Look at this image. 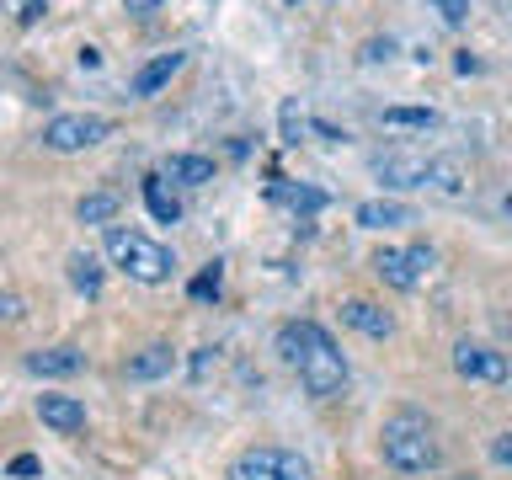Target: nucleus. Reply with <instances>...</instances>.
<instances>
[{"label":"nucleus","mask_w":512,"mask_h":480,"mask_svg":"<svg viewBox=\"0 0 512 480\" xmlns=\"http://www.w3.org/2000/svg\"><path fill=\"white\" fill-rule=\"evenodd\" d=\"M182 64H187V54H176V48H171V54H155V59L134 75V86H128V91H134V96H155V91L176 75V70H182Z\"/></svg>","instance_id":"nucleus-15"},{"label":"nucleus","mask_w":512,"mask_h":480,"mask_svg":"<svg viewBox=\"0 0 512 480\" xmlns=\"http://www.w3.org/2000/svg\"><path fill=\"white\" fill-rule=\"evenodd\" d=\"M70 283L80 288V294H96V288H102V262H96L91 251H75L70 256Z\"/></svg>","instance_id":"nucleus-20"},{"label":"nucleus","mask_w":512,"mask_h":480,"mask_svg":"<svg viewBox=\"0 0 512 480\" xmlns=\"http://www.w3.org/2000/svg\"><path fill=\"white\" fill-rule=\"evenodd\" d=\"M11 475H38V459H32V454H16V459H11Z\"/></svg>","instance_id":"nucleus-30"},{"label":"nucleus","mask_w":512,"mask_h":480,"mask_svg":"<svg viewBox=\"0 0 512 480\" xmlns=\"http://www.w3.org/2000/svg\"><path fill=\"white\" fill-rule=\"evenodd\" d=\"M160 6H166V0H123V11H128V16H155Z\"/></svg>","instance_id":"nucleus-29"},{"label":"nucleus","mask_w":512,"mask_h":480,"mask_svg":"<svg viewBox=\"0 0 512 480\" xmlns=\"http://www.w3.org/2000/svg\"><path fill=\"white\" fill-rule=\"evenodd\" d=\"M171 368H176V352H171L166 342H155V347H144L139 358L123 363V379H134V384H144V379H166Z\"/></svg>","instance_id":"nucleus-12"},{"label":"nucleus","mask_w":512,"mask_h":480,"mask_svg":"<svg viewBox=\"0 0 512 480\" xmlns=\"http://www.w3.org/2000/svg\"><path fill=\"white\" fill-rule=\"evenodd\" d=\"M454 374L475 379V384H502L512 374V363H507V352H496L486 342H459L454 347Z\"/></svg>","instance_id":"nucleus-6"},{"label":"nucleus","mask_w":512,"mask_h":480,"mask_svg":"<svg viewBox=\"0 0 512 480\" xmlns=\"http://www.w3.org/2000/svg\"><path fill=\"white\" fill-rule=\"evenodd\" d=\"M507 214H512V198H507Z\"/></svg>","instance_id":"nucleus-33"},{"label":"nucleus","mask_w":512,"mask_h":480,"mask_svg":"<svg viewBox=\"0 0 512 480\" xmlns=\"http://www.w3.org/2000/svg\"><path fill=\"white\" fill-rule=\"evenodd\" d=\"M427 160L432 155H416V150H384L374 155V176L384 187H427Z\"/></svg>","instance_id":"nucleus-7"},{"label":"nucleus","mask_w":512,"mask_h":480,"mask_svg":"<svg viewBox=\"0 0 512 480\" xmlns=\"http://www.w3.org/2000/svg\"><path fill=\"white\" fill-rule=\"evenodd\" d=\"M384 128H438L432 107H384Z\"/></svg>","instance_id":"nucleus-21"},{"label":"nucleus","mask_w":512,"mask_h":480,"mask_svg":"<svg viewBox=\"0 0 512 480\" xmlns=\"http://www.w3.org/2000/svg\"><path fill=\"white\" fill-rule=\"evenodd\" d=\"M38 11H43V0H22V22H32Z\"/></svg>","instance_id":"nucleus-31"},{"label":"nucleus","mask_w":512,"mask_h":480,"mask_svg":"<svg viewBox=\"0 0 512 480\" xmlns=\"http://www.w3.org/2000/svg\"><path fill=\"white\" fill-rule=\"evenodd\" d=\"M278 358L288 368H299V384L310 390L315 400H331L347 390V358L342 347L331 342L326 326H315V320H288V326H278Z\"/></svg>","instance_id":"nucleus-1"},{"label":"nucleus","mask_w":512,"mask_h":480,"mask_svg":"<svg viewBox=\"0 0 512 480\" xmlns=\"http://www.w3.org/2000/svg\"><path fill=\"white\" fill-rule=\"evenodd\" d=\"M379 454L400 475H427L432 464H438V438H432L427 416L395 411L390 422H384V432H379Z\"/></svg>","instance_id":"nucleus-2"},{"label":"nucleus","mask_w":512,"mask_h":480,"mask_svg":"<svg viewBox=\"0 0 512 480\" xmlns=\"http://www.w3.org/2000/svg\"><path fill=\"white\" fill-rule=\"evenodd\" d=\"M390 54H395V43H390V38H374V43H363V59H368V64H379V59H390Z\"/></svg>","instance_id":"nucleus-26"},{"label":"nucleus","mask_w":512,"mask_h":480,"mask_svg":"<svg viewBox=\"0 0 512 480\" xmlns=\"http://www.w3.org/2000/svg\"><path fill=\"white\" fill-rule=\"evenodd\" d=\"M288 6H294V0H288Z\"/></svg>","instance_id":"nucleus-34"},{"label":"nucleus","mask_w":512,"mask_h":480,"mask_svg":"<svg viewBox=\"0 0 512 480\" xmlns=\"http://www.w3.org/2000/svg\"><path fill=\"white\" fill-rule=\"evenodd\" d=\"M374 272H379L390 288H400V294H411V288L422 283V278H416V267H411V256L395 251V246H379V251H374Z\"/></svg>","instance_id":"nucleus-13"},{"label":"nucleus","mask_w":512,"mask_h":480,"mask_svg":"<svg viewBox=\"0 0 512 480\" xmlns=\"http://www.w3.org/2000/svg\"><path fill=\"white\" fill-rule=\"evenodd\" d=\"M342 320H347L352 331L374 336V342H384V336L395 331V320H390V310H379L374 299H347V304H342Z\"/></svg>","instance_id":"nucleus-10"},{"label":"nucleus","mask_w":512,"mask_h":480,"mask_svg":"<svg viewBox=\"0 0 512 480\" xmlns=\"http://www.w3.org/2000/svg\"><path fill=\"white\" fill-rule=\"evenodd\" d=\"M22 294H0V320H22Z\"/></svg>","instance_id":"nucleus-27"},{"label":"nucleus","mask_w":512,"mask_h":480,"mask_svg":"<svg viewBox=\"0 0 512 480\" xmlns=\"http://www.w3.org/2000/svg\"><path fill=\"white\" fill-rule=\"evenodd\" d=\"M160 176L176 182V187H208V182H214V160H208V155H166Z\"/></svg>","instance_id":"nucleus-11"},{"label":"nucleus","mask_w":512,"mask_h":480,"mask_svg":"<svg viewBox=\"0 0 512 480\" xmlns=\"http://www.w3.org/2000/svg\"><path fill=\"white\" fill-rule=\"evenodd\" d=\"M491 459H496V464H512V432H502V438H491Z\"/></svg>","instance_id":"nucleus-28"},{"label":"nucleus","mask_w":512,"mask_h":480,"mask_svg":"<svg viewBox=\"0 0 512 480\" xmlns=\"http://www.w3.org/2000/svg\"><path fill=\"white\" fill-rule=\"evenodd\" d=\"M272 203H288V208H299V214H315V208H326V192H315V187H294V182H272Z\"/></svg>","instance_id":"nucleus-19"},{"label":"nucleus","mask_w":512,"mask_h":480,"mask_svg":"<svg viewBox=\"0 0 512 480\" xmlns=\"http://www.w3.org/2000/svg\"><path fill=\"white\" fill-rule=\"evenodd\" d=\"M38 422L75 438V432H86V406L75 395H38Z\"/></svg>","instance_id":"nucleus-8"},{"label":"nucleus","mask_w":512,"mask_h":480,"mask_svg":"<svg viewBox=\"0 0 512 480\" xmlns=\"http://www.w3.org/2000/svg\"><path fill=\"white\" fill-rule=\"evenodd\" d=\"M358 224L363 230H390V224H416V214L395 198H368V203H358Z\"/></svg>","instance_id":"nucleus-14"},{"label":"nucleus","mask_w":512,"mask_h":480,"mask_svg":"<svg viewBox=\"0 0 512 480\" xmlns=\"http://www.w3.org/2000/svg\"><path fill=\"white\" fill-rule=\"evenodd\" d=\"M107 134H112V123L96 118V112H59V118L43 123V150L75 155V150H91V144H102Z\"/></svg>","instance_id":"nucleus-4"},{"label":"nucleus","mask_w":512,"mask_h":480,"mask_svg":"<svg viewBox=\"0 0 512 480\" xmlns=\"http://www.w3.org/2000/svg\"><path fill=\"white\" fill-rule=\"evenodd\" d=\"M144 203H150V214L160 224H176L182 219V203H176V192L166 187V176H144Z\"/></svg>","instance_id":"nucleus-17"},{"label":"nucleus","mask_w":512,"mask_h":480,"mask_svg":"<svg viewBox=\"0 0 512 480\" xmlns=\"http://www.w3.org/2000/svg\"><path fill=\"white\" fill-rule=\"evenodd\" d=\"M278 123H283V144H299V134H304V118H299V107H294V102H283Z\"/></svg>","instance_id":"nucleus-22"},{"label":"nucleus","mask_w":512,"mask_h":480,"mask_svg":"<svg viewBox=\"0 0 512 480\" xmlns=\"http://www.w3.org/2000/svg\"><path fill=\"white\" fill-rule=\"evenodd\" d=\"M454 480H470V475H454Z\"/></svg>","instance_id":"nucleus-32"},{"label":"nucleus","mask_w":512,"mask_h":480,"mask_svg":"<svg viewBox=\"0 0 512 480\" xmlns=\"http://www.w3.org/2000/svg\"><path fill=\"white\" fill-rule=\"evenodd\" d=\"M432 11H438L448 27H459L464 16H470V0H432Z\"/></svg>","instance_id":"nucleus-23"},{"label":"nucleus","mask_w":512,"mask_h":480,"mask_svg":"<svg viewBox=\"0 0 512 480\" xmlns=\"http://www.w3.org/2000/svg\"><path fill=\"white\" fill-rule=\"evenodd\" d=\"M118 208H123L118 192H86V198L75 203V219L80 224H112V219H118Z\"/></svg>","instance_id":"nucleus-18"},{"label":"nucleus","mask_w":512,"mask_h":480,"mask_svg":"<svg viewBox=\"0 0 512 480\" xmlns=\"http://www.w3.org/2000/svg\"><path fill=\"white\" fill-rule=\"evenodd\" d=\"M230 480H315L310 459L288 454V448H246L235 464H230Z\"/></svg>","instance_id":"nucleus-5"},{"label":"nucleus","mask_w":512,"mask_h":480,"mask_svg":"<svg viewBox=\"0 0 512 480\" xmlns=\"http://www.w3.org/2000/svg\"><path fill=\"white\" fill-rule=\"evenodd\" d=\"M427 187H438V192H464V187H470V171H464L459 155H432V160H427Z\"/></svg>","instance_id":"nucleus-16"},{"label":"nucleus","mask_w":512,"mask_h":480,"mask_svg":"<svg viewBox=\"0 0 512 480\" xmlns=\"http://www.w3.org/2000/svg\"><path fill=\"white\" fill-rule=\"evenodd\" d=\"M406 256H411V267H416V278H427V272H432V262H438V256H432V246H411Z\"/></svg>","instance_id":"nucleus-24"},{"label":"nucleus","mask_w":512,"mask_h":480,"mask_svg":"<svg viewBox=\"0 0 512 480\" xmlns=\"http://www.w3.org/2000/svg\"><path fill=\"white\" fill-rule=\"evenodd\" d=\"M192 294H198V299H208V294H219V262L208 267V272H203L198 283H192Z\"/></svg>","instance_id":"nucleus-25"},{"label":"nucleus","mask_w":512,"mask_h":480,"mask_svg":"<svg viewBox=\"0 0 512 480\" xmlns=\"http://www.w3.org/2000/svg\"><path fill=\"white\" fill-rule=\"evenodd\" d=\"M107 256H112V267H123L134 283H150V288L176 272L171 246H160V240L139 235V230H123V224H107Z\"/></svg>","instance_id":"nucleus-3"},{"label":"nucleus","mask_w":512,"mask_h":480,"mask_svg":"<svg viewBox=\"0 0 512 480\" xmlns=\"http://www.w3.org/2000/svg\"><path fill=\"white\" fill-rule=\"evenodd\" d=\"M86 368V352L80 347H43V352H27V374L38 379H70Z\"/></svg>","instance_id":"nucleus-9"}]
</instances>
